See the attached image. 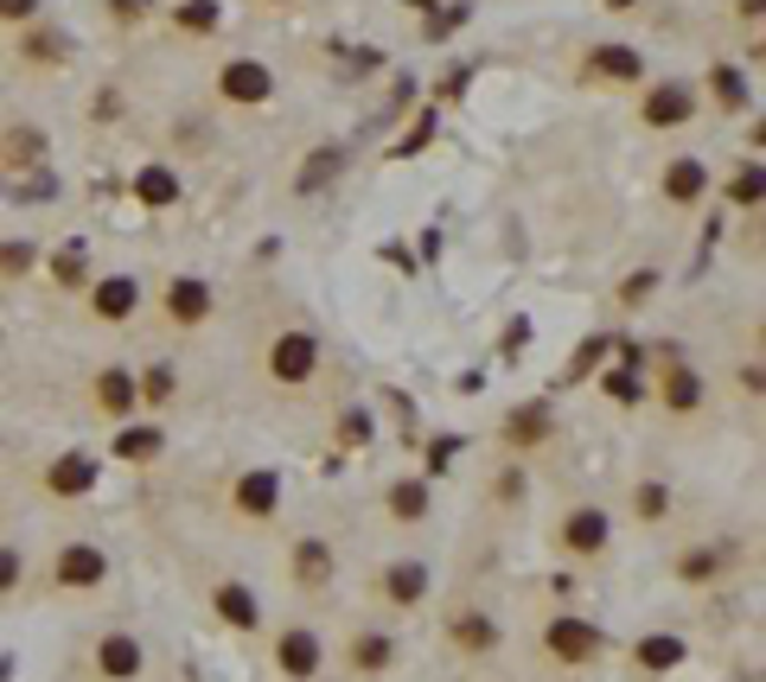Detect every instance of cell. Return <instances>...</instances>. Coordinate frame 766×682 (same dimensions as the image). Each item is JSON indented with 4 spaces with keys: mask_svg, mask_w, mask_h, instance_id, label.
Here are the masks:
<instances>
[{
    "mask_svg": "<svg viewBox=\"0 0 766 682\" xmlns=\"http://www.w3.org/2000/svg\"><path fill=\"white\" fill-rule=\"evenodd\" d=\"M601 644H607V638H601V625H587L582 612H556V619L543 625V651H550L556 663H568V670L594 663V658H601Z\"/></svg>",
    "mask_w": 766,
    "mask_h": 682,
    "instance_id": "6da1fadb",
    "label": "cell"
},
{
    "mask_svg": "<svg viewBox=\"0 0 766 682\" xmlns=\"http://www.w3.org/2000/svg\"><path fill=\"white\" fill-rule=\"evenodd\" d=\"M313 370H320V338H313V332H275V338H269V377L275 383H306L313 377Z\"/></svg>",
    "mask_w": 766,
    "mask_h": 682,
    "instance_id": "7a4b0ae2",
    "label": "cell"
},
{
    "mask_svg": "<svg viewBox=\"0 0 766 682\" xmlns=\"http://www.w3.org/2000/svg\"><path fill=\"white\" fill-rule=\"evenodd\" d=\"M230 510H236L243 523H269L281 510V472L275 466H255V472H243V479L230 485Z\"/></svg>",
    "mask_w": 766,
    "mask_h": 682,
    "instance_id": "3957f363",
    "label": "cell"
},
{
    "mask_svg": "<svg viewBox=\"0 0 766 682\" xmlns=\"http://www.w3.org/2000/svg\"><path fill=\"white\" fill-rule=\"evenodd\" d=\"M218 96L236 102V109H255V102L275 96V71L255 64V58H230L224 71H218Z\"/></svg>",
    "mask_w": 766,
    "mask_h": 682,
    "instance_id": "277c9868",
    "label": "cell"
},
{
    "mask_svg": "<svg viewBox=\"0 0 766 682\" xmlns=\"http://www.w3.org/2000/svg\"><path fill=\"white\" fill-rule=\"evenodd\" d=\"M696 115V90L689 83H652L645 102H638V122L645 128H684Z\"/></svg>",
    "mask_w": 766,
    "mask_h": 682,
    "instance_id": "5b68a950",
    "label": "cell"
},
{
    "mask_svg": "<svg viewBox=\"0 0 766 682\" xmlns=\"http://www.w3.org/2000/svg\"><path fill=\"white\" fill-rule=\"evenodd\" d=\"M320 632H306V625H288V632L275 638V670L288 682H306V676H320Z\"/></svg>",
    "mask_w": 766,
    "mask_h": 682,
    "instance_id": "8992f818",
    "label": "cell"
},
{
    "mask_svg": "<svg viewBox=\"0 0 766 682\" xmlns=\"http://www.w3.org/2000/svg\"><path fill=\"white\" fill-rule=\"evenodd\" d=\"M90 403H97V415H109V421H134V408H141V383L128 377L122 364H115V370H97Z\"/></svg>",
    "mask_w": 766,
    "mask_h": 682,
    "instance_id": "52a82bcc",
    "label": "cell"
},
{
    "mask_svg": "<svg viewBox=\"0 0 766 682\" xmlns=\"http://www.w3.org/2000/svg\"><path fill=\"white\" fill-rule=\"evenodd\" d=\"M582 77H594V83H638V77H645V51L619 45V39H613V45H594Z\"/></svg>",
    "mask_w": 766,
    "mask_h": 682,
    "instance_id": "ba28073f",
    "label": "cell"
},
{
    "mask_svg": "<svg viewBox=\"0 0 766 682\" xmlns=\"http://www.w3.org/2000/svg\"><path fill=\"white\" fill-rule=\"evenodd\" d=\"M607 536H613L607 510H601V505H582V510H568V523H562V549L587 561V556H601V549H607Z\"/></svg>",
    "mask_w": 766,
    "mask_h": 682,
    "instance_id": "9c48e42d",
    "label": "cell"
},
{
    "mask_svg": "<svg viewBox=\"0 0 766 682\" xmlns=\"http://www.w3.org/2000/svg\"><path fill=\"white\" fill-rule=\"evenodd\" d=\"M134 306H141V281L134 275H109L90 287V313H97L102 326H122V319H134Z\"/></svg>",
    "mask_w": 766,
    "mask_h": 682,
    "instance_id": "30bf717a",
    "label": "cell"
},
{
    "mask_svg": "<svg viewBox=\"0 0 766 682\" xmlns=\"http://www.w3.org/2000/svg\"><path fill=\"white\" fill-rule=\"evenodd\" d=\"M211 287H204L199 275H173L167 281V319H173V326H204V319H211Z\"/></svg>",
    "mask_w": 766,
    "mask_h": 682,
    "instance_id": "8fae6325",
    "label": "cell"
},
{
    "mask_svg": "<svg viewBox=\"0 0 766 682\" xmlns=\"http://www.w3.org/2000/svg\"><path fill=\"white\" fill-rule=\"evenodd\" d=\"M51 574H58V587H97L109 574V556H102L97 542H64Z\"/></svg>",
    "mask_w": 766,
    "mask_h": 682,
    "instance_id": "7c38bea8",
    "label": "cell"
},
{
    "mask_svg": "<svg viewBox=\"0 0 766 682\" xmlns=\"http://www.w3.org/2000/svg\"><path fill=\"white\" fill-rule=\"evenodd\" d=\"M377 593L390 607H422V600H429V561H390Z\"/></svg>",
    "mask_w": 766,
    "mask_h": 682,
    "instance_id": "4fadbf2b",
    "label": "cell"
},
{
    "mask_svg": "<svg viewBox=\"0 0 766 682\" xmlns=\"http://www.w3.org/2000/svg\"><path fill=\"white\" fill-rule=\"evenodd\" d=\"M90 485H97V459L90 454H58L46 466V491L51 498H83Z\"/></svg>",
    "mask_w": 766,
    "mask_h": 682,
    "instance_id": "5bb4252c",
    "label": "cell"
},
{
    "mask_svg": "<svg viewBox=\"0 0 766 682\" xmlns=\"http://www.w3.org/2000/svg\"><path fill=\"white\" fill-rule=\"evenodd\" d=\"M633 663L638 670H652V676H664V670H684L689 663V644L677 632H645L633 644Z\"/></svg>",
    "mask_w": 766,
    "mask_h": 682,
    "instance_id": "9a60e30c",
    "label": "cell"
},
{
    "mask_svg": "<svg viewBox=\"0 0 766 682\" xmlns=\"http://www.w3.org/2000/svg\"><path fill=\"white\" fill-rule=\"evenodd\" d=\"M332 542H320V536H301L294 542V581L306 587V593H320V587H332Z\"/></svg>",
    "mask_w": 766,
    "mask_h": 682,
    "instance_id": "2e32d148",
    "label": "cell"
},
{
    "mask_svg": "<svg viewBox=\"0 0 766 682\" xmlns=\"http://www.w3.org/2000/svg\"><path fill=\"white\" fill-rule=\"evenodd\" d=\"M160 454H167V434L153 428V421H122V428H115V459H128V466H153Z\"/></svg>",
    "mask_w": 766,
    "mask_h": 682,
    "instance_id": "e0dca14e",
    "label": "cell"
},
{
    "mask_svg": "<svg viewBox=\"0 0 766 682\" xmlns=\"http://www.w3.org/2000/svg\"><path fill=\"white\" fill-rule=\"evenodd\" d=\"M97 676H109V682H134L141 676V644L128 632H109L97 644Z\"/></svg>",
    "mask_w": 766,
    "mask_h": 682,
    "instance_id": "ac0fdd59",
    "label": "cell"
},
{
    "mask_svg": "<svg viewBox=\"0 0 766 682\" xmlns=\"http://www.w3.org/2000/svg\"><path fill=\"white\" fill-rule=\"evenodd\" d=\"M550 428H556V421H550V408H543V403H517L505 415V440L517 447V454L543 447V440H550Z\"/></svg>",
    "mask_w": 766,
    "mask_h": 682,
    "instance_id": "d6986e66",
    "label": "cell"
},
{
    "mask_svg": "<svg viewBox=\"0 0 766 682\" xmlns=\"http://www.w3.org/2000/svg\"><path fill=\"white\" fill-rule=\"evenodd\" d=\"M211 607H218V619H224L230 632H255V625H262V607H255V593L243 581H224L211 593Z\"/></svg>",
    "mask_w": 766,
    "mask_h": 682,
    "instance_id": "ffe728a7",
    "label": "cell"
},
{
    "mask_svg": "<svg viewBox=\"0 0 766 682\" xmlns=\"http://www.w3.org/2000/svg\"><path fill=\"white\" fill-rule=\"evenodd\" d=\"M429 505H434L429 479H396L390 491H383V510H390L396 523H422V517H429Z\"/></svg>",
    "mask_w": 766,
    "mask_h": 682,
    "instance_id": "44dd1931",
    "label": "cell"
},
{
    "mask_svg": "<svg viewBox=\"0 0 766 682\" xmlns=\"http://www.w3.org/2000/svg\"><path fill=\"white\" fill-rule=\"evenodd\" d=\"M345 663L364 670V676H377V670L396 663V638H390V632H357L352 644H345Z\"/></svg>",
    "mask_w": 766,
    "mask_h": 682,
    "instance_id": "7402d4cb",
    "label": "cell"
},
{
    "mask_svg": "<svg viewBox=\"0 0 766 682\" xmlns=\"http://www.w3.org/2000/svg\"><path fill=\"white\" fill-rule=\"evenodd\" d=\"M703 192H709V166L703 160H671L664 166V199L671 204H696Z\"/></svg>",
    "mask_w": 766,
    "mask_h": 682,
    "instance_id": "603a6c76",
    "label": "cell"
},
{
    "mask_svg": "<svg viewBox=\"0 0 766 682\" xmlns=\"http://www.w3.org/2000/svg\"><path fill=\"white\" fill-rule=\"evenodd\" d=\"M447 632H454V644H460V651H473V658L498 651V625H492L485 612H454V619H447Z\"/></svg>",
    "mask_w": 766,
    "mask_h": 682,
    "instance_id": "cb8c5ba5",
    "label": "cell"
},
{
    "mask_svg": "<svg viewBox=\"0 0 766 682\" xmlns=\"http://www.w3.org/2000/svg\"><path fill=\"white\" fill-rule=\"evenodd\" d=\"M134 204H148V211L179 204V173L173 166H141V173H134Z\"/></svg>",
    "mask_w": 766,
    "mask_h": 682,
    "instance_id": "d4e9b609",
    "label": "cell"
},
{
    "mask_svg": "<svg viewBox=\"0 0 766 682\" xmlns=\"http://www.w3.org/2000/svg\"><path fill=\"white\" fill-rule=\"evenodd\" d=\"M664 408H671V415H696V408H703V377H696L689 364H671V370H664Z\"/></svg>",
    "mask_w": 766,
    "mask_h": 682,
    "instance_id": "484cf974",
    "label": "cell"
},
{
    "mask_svg": "<svg viewBox=\"0 0 766 682\" xmlns=\"http://www.w3.org/2000/svg\"><path fill=\"white\" fill-rule=\"evenodd\" d=\"M51 281H58V287H77V281H90V250H83L77 236L51 250Z\"/></svg>",
    "mask_w": 766,
    "mask_h": 682,
    "instance_id": "4316f807",
    "label": "cell"
},
{
    "mask_svg": "<svg viewBox=\"0 0 766 682\" xmlns=\"http://www.w3.org/2000/svg\"><path fill=\"white\" fill-rule=\"evenodd\" d=\"M709 96L722 102V109H747L754 90H747V77H740L735 64H715V71H709Z\"/></svg>",
    "mask_w": 766,
    "mask_h": 682,
    "instance_id": "83f0119b",
    "label": "cell"
},
{
    "mask_svg": "<svg viewBox=\"0 0 766 682\" xmlns=\"http://www.w3.org/2000/svg\"><path fill=\"white\" fill-rule=\"evenodd\" d=\"M218 20H224V7H218V0H179V7H173L179 32H218Z\"/></svg>",
    "mask_w": 766,
    "mask_h": 682,
    "instance_id": "f1b7e54d",
    "label": "cell"
},
{
    "mask_svg": "<svg viewBox=\"0 0 766 682\" xmlns=\"http://www.w3.org/2000/svg\"><path fill=\"white\" fill-rule=\"evenodd\" d=\"M339 173H345V153L339 147H313V160L301 166V192H320V185L339 179Z\"/></svg>",
    "mask_w": 766,
    "mask_h": 682,
    "instance_id": "f546056e",
    "label": "cell"
},
{
    "mask_svg": "<svg viewBox=\"0 0 766 682\" xmlns=\"http://www.w3.org/2000/svg\"><path fill=\"white\" fill-rule=\"evenodd\" d=\"M39 268V243H20V236H7L0 243V281H20Z\"/></svg>",
    "mask_w": 766,
    "mask_h": 682,
    "instance_id": "4dcf8cb0",
    "label": "cell"
},
{
    "mask_svg": "<svg viewBox=\"0 0 766 682\" xmlns=\"http://www.w3.org/2000/svg\"><path fill=\"white\" fill-rule=\"evenodd\" d=\"M633 510H638V523H664V517H671V491H664L658 479L633 485Z\"/></svg>",
    "mask_w": 766,
    "mask_h": 682,
    "instance_id": "1f68e13d",
    "label": "cell"
},
{
    "mask_svg": "<svg viewBox=\"0 0 766 682\" xmlns=\"http://www.w3.org/2000/svg\"><path fill=\"white\" fill-rule=\"evenodd\" d=\"M32 160H46V134L39 128H13L7 134V166H32Z\"/></svg>",
    "mask_w": 766,
    "mask_h": 682,
    "instance_id": "d6a6232c",
    "label": "cell"
},
{
    "mask_svg": "<svg viewBox=\"0 0 766 682\" xmlns=\"http://www.w3.org/2000/svg\"><path fill=\"white\" fill-rule=\"evenodd\" d=\"M722 568H728V561L715 556V549H684V556H677V574H684V581H715Z\"/></svg>",
    "mask_w": 766,
    "mask_h": 682,
    "instance_id": "836d02e7",
    "label": "cell"
},
{
    "mask_svg": "<svg viewBox=\"0 0 766 682\" xmlns=\"http://www.w3.org/2000/svg\"><path fill=\"white\" fill-rule=\"evenodd\" d=\"M728 204H740V211H754V204H760V166H754V160L728 179Z\"/></svg>",
    "mask_w": 766,
    "mask_h": 682,
    "instance_id": "e575fe53",
    "label": "cell"
},
{
    "mask_svg": "<svg viewBox=\"0 0 766 682\" xmlns=\"http://www.w3.org/2000/svg\"><path fill=\"white\" fill-rule=\"evenodd\" d=\"M134 383H141V408H160L173 396V364H153L148 377H134Z\"/></svg>",
    "mask_w": 766,
    "mask_h": 682,
    "instance_id": "d590c367",
    "label": "cell"
},
{
    "mask_svg": "<svg viewBox=\"0 0 766 682\" xmlns=\"http://www.w3.org/2000/svg\"><path fill=\"white\" fill-rule=\"evenodd\" d=\"M20 51L32 58V64H58V58H64V39H58V32H26Z\"/></svg>",
    "mask_w": 766,
    "mask_h": 682,
    "instance_id": "8d00e7d4",
    "label": "cell"
},
{
    "mask_svg": "<svg viewBox=\"0 0 766 682\" xmlns=\"http://www.w3.org/2000/svg\"><path fill=\"white\" fill-rule=\"evenodd\" d=\"M429 141H434V109H422V122H415L403 141H396V160H415V153L429 147Z\"/></svg>",
    "mask_w": 766,
    "mask_h": 682,
    "instance_id": "74e56055",
    "label": "cell"
},
{
    "mask_svg": "<svg viewBox=\"0 0 766 682\" xmlns=\"http://www.w3.org/2000/svg\"><path fill=\"white\" fill-rule=\"evenodd\" d=\"M601 389H607L613 403H638V396H645V383H638V370H633V364H626V370H613V377L601 383Z\"/></svg>",
    "mask_w": 766,
    "mask_h": 682,
    "instance_id": "f35d334b",
    "label": "cell"
},
{
    "mask_svg": "<svg viewBox=\"0 0 766 682\" xmlns=\"http://www.w3.org/2000/svg\"><path fill=\"white\" fill-rule=\"evenodd\" d=\"M339 440H345V447H357V440H371V415H364V408H352V415L339 421Z\"/></svg>",
    "mask_w": 766,
    "mask_h": 682,
    "instance_id": "ab89813d",
    "label": "cell"
},
{
    "mask_svg": "<svg viewBox=\"0 0 766 682\" xmlns=\"http://www.w3.org/2000/svg\"><path fill=\"white\" fill-rule=\"evenodd\" d=\"M20 574H26L20 549H0V593H13V587H20Z\"/></svg>",
    "mask_w": 766,
    "mask_h": 682,
    "instance_id": "60d3db41",
    "label": "cell"
},
{
    "mask_svg": "<svg viewBox=\"0 0 766 682\" xmlns=\"http://www.w3.org/2000/svg\"><path fill=\"white\" fill-rule=\"evenodd\" d=\"M652 287H658V275H652V268H638V275H626V287H619V301L633 306V301H645Z\"/></svg>",
    "mask_w": 766,
    "mask_h": 682,
    "instance_id": "b9f144b4",
    "label": "cell"
},
{
    "mask_svg": "<svg viewBox=\"0 0 766 682\" xmlns=\"http://www.w3.org/2000/svg\"><path fill=\"white\" fill-rule=\"evenodd\" d=\"M32 13H39V0H0V20H26L32 26Z\"/></svg>",
    "mask_w": 766,
    "mask_h": 682,
    "instance_id": "7bdbcfd3",
    "label": "cell"
},
{
    "mask_svg": "<svg viewBox=\"0 0 766 682\" xmlns=\"http://www.w3.org/2000/svg\"><path fill=\"white\" fill-rule=\"evenodd\" d=\"M601 352H607V338H587V345H582V364H575V377H582V370H594V364H601Z\"/></svg>",
    "mask_w": 766,
    "mask_h": 682,
    "instance_id": "ee69618b",
    "label": "cell"
},
{
    "mask_svg": "<svg viewBox=\"0 0 766 682\" xmlns=\"http://www.w3.org/2000/svg\"><path fill=\"white\" fill-rule=\"evenodd\" d=\"M601 7H607V13H633L638 0H601Z\"/></svg>",
    "mask_w": 766,
    "mask_h": 682,
    "instance_id": "f6af8a7d",
    "label": "cell"
},
{
    "mask_svg": "<svg viewBox=\"0 0 766 682\" xmlns=\"http://www.w3.org/2000/svg\"><path fill=\"white\" fill-rule=\"evenodd\" d=\"M740 13H747V20H754V13H760V0H735Z\"/></svg>",
    "mask_w": 766,
    "mask_h": 682,
    "instance_id": "bcb514c9",
    "label": "cell"
},
{
    "mask_svg": "<svg viewBox=\"0 0 766 682\" xmlns=\"http://www.w3.org/2000/svg\"><path fill=\"white\" fill-rule=\"evenodd\" d=\"M269 7H288V0H269Z\"/></svg>",
    "mask_w": 766,
    "mask_h": 682,
    "instance_id": "7dc6e473",
    "label": "cell"
}]
</instances>
